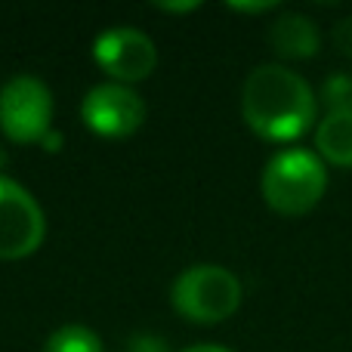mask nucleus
Segmentation results:
<instances>
[{
  "instance_id": "obj_15",
  "label": "nucleus",
  "mask_w": 352,
  "mask_h": 352,
  "mask_svg": "<svg viewBox=\"0 0 352 352\" xmlns=\"http://www.w3.org/2000/svg\"><path fill=\"white\" fill-rule=\"evenodd\" d=\"M179 352H232L229 346H219V343H195V346H186Z\"/></svg>"
},
{
  "instance_id": "obj_14",
  "label": "nucleus",
  "mask_w": 352,
  "mask_h": 352,
  "mask_svg": "<svg viewBox=\"0 0 352 352\" xmlns=\"http://www.w3.org/2000/svg\"><path fill=\"white\" fill-rule=\"evenodd\" d=\"M229 10H235V12H269V10H275V3H229Z\"/></svg>"
},
{
  "instance_id": "obj_3",
  "label": "nucleus",
  "mask_w": 352,
  "mask_h": 352,
  "mask_svg": "<svg viewBox=\"0 0 352 352\" xmlns=\"http://www.w3.org/2000/svg\"><path fill=\"white\" fill-rule=\"evenodd\" d=\"M244 287L232 269L219 263H195L182 269L170 285V306L192 324H219L238 312Z\"/></svg>"
},
{
  "instance_id": "obj_9",
  "label": "nucleus",
  "mask_w": 352,
  "mask_h": 352,
  "mask_svg": "<svg viewBox=\"0 0 352 352\" xmlns=\"http://www.w3.org/2000/svg\"><path fill=\"white\" fill-rule=\"evenodd\" d=\"M316 152L331 167H352V109L324 111L316 124Z\"/></svg>"
},
{
  "instance_id": "obj_7",
  "label": "nucleus",
  "mask_w": 352,
  "mask_h": 352,
  "mask_svg": "<svg viewBox=\"0 0 352 352\" xmlns=\"http://www.w3.org/2000/svg\"><path fill=\"white\" fill-rule=\"evenodd\" d=\"M93 62L102 68V74H109V80L133 87L152 78L155 65H158V47L146 31L115 25V28H105L102 34H96Z\"/></svg>"
},
{
  "instance_id": "obj_1",
  "label": "nucleus",
  "mask_w": 352,
  "mask_h": 352,
  "mask_svg": "<svg viewBox=\"0 0 352 352\" xmlns=\"http://www.w3.org/2000/svg\"><path fill=\"white\" fill-rule=\"evenodd\" d=\"M241 118L263 142L287 148L318 124V96L303 74L281 62H266L244 80Z\"/></svg>"
},
{
  "instance_id": "obj_11",
  "label": "nucleus",
  "mask_w": 352,
  "mask_h": 352,
  "mask_svg": "<svg viewBox=\"0 0 352 352\" xmlns=\"http://www.w3.org/2000/svg\"><path fill=\"white\" fill-rule=\"evenodd\" d=\"M318 102L328 111H346L352 109V74L349 72H334L322 80L318 90Z\"/></svg>"
},
{
  "instance_id": "obj_17",
  "label": "nucleus",
  "mask_w": 352,
  "mask_h": 352,
  "mask_svg": "<svg viewBox=\"0 0 352 352\" xmlns=\"http://www.w3.org/2000/svg\"><path fill=\"white\" fill-rule=\"evenodd\" d=\"M3 167H6V152H3V146H0V173H3Z\"/></svg>"
},
{
  "instance_id": "obj_12",
  "label": "nucleus",
  "mask_w": 352,
  "mask_h": 352,
  "mask_svg": "<svg viewBox=\"0 0 352 352\" xmlns=\"http://www.w3.org/2000/svg\"><path fill=\"white\" fill-rule=\"evenodd\" d=\"M334 47L340 50L346 59H352V16H346V19H340V22L334 25Z\"/></svg>"
},
{
  "instance_id": "obj_6",
  "label": "nucleus",
  "mask_w": 352,
  "mask_h": 352,
  "mask_svg": "<svg viewBox=\"0 0 352 352\" xmlns=\"http://www.w3.org/2000/svg\"><path fill=\"white\" fill-rule=\"evenodd\" d=\"M80 121L99 140H127L146 124V102L133 87L102 80L80 99Z\"/></svg>"
},
{
  "instance_id": "obj_2",
  "label": "nucleus",
  "mask_w": 352,
  "mask_h": 352,
  "mask_svg": "<svg viewBox=\"0 0 352 352\" xmlns=\"http://www.w3.org/2000/svg\"><path fill=\"white\" fill-rule=\"evenodd\" d=\"M260 192L269 210L278 217H306L328 192V164L318 158L316 148H278L263 167Z\"/></svg>"
},
{
  "instance_id": "obj_16",
  "label": "nucleus",
  "mask_w": 352,
  "mask_h": 352,
  "mask_svg": "<svg viewBox=\"0 0 352 352\" xmlns=\"http://www.w3.org/2000/svg\"><path fill=\"white\" fill-rule=\"evenodd\" d=\"M158 10L161 12H192V10H198V3H161Z\"/></svg>"
},
{
  "instance_id": "obj_4",
  "label": "nucleus",
  "mask_w": 352,
  "mask_h": 352,
  "mask_svg": "<svg viewBox=\"0 0 352 352\" xmlns=\"http://www.w3.org/2000/svg\"><path fill=\"white\" fill-rule=\"evenodd\" d=\"M53 90L37 74H12L0 87V133L16 146H41L53 133Z\"/></svg>"
},
{
  "instance_id": "obj_5",
  "label": "nucleus",
  "mask_w": 352,
  "mask_h": 352,
  "mask_svg": "<svg viewBox=\"0 0 352 352\" xmlns=\"http://www.w3.org/2000/svg\"><path fill=\"white\" fill-rule=\"evenodd\" d=\"M43 238H47V213L41 201L22 182L0 173V260H28L41 250Z\"/></svg>"
},
{
  "instance_id": "obj_10",
  "label": "nucleus",
  "mask_w": 352,
  "mask_h": 352,
  "mask_svg": "<svg viewBox=\"0 0 352 352\" xmlns=\"http://www.w3.org/2000/svg\"><path fill=\"white\" fill-rule=\"evenodd\" d=\"M43 352H102V337L87 324H62L43 343Z\"/></svg>"
},
{
  "instance_id": "obj_8",
  "label": "nucleus",
  "mask_w": 352,
  "mask_h": 352,
  "mask_svg": "<svg viewBox=\"0 0 352 352\" xmlns=\"http://www.w3.org/2000/svg\"><path fill=\"white\" fill-rule=\"evenodd\" d=\"M269 47L281 59L303 62L322 50V31L303 12H278V19L269 25Z\"/></svg>"
},
{
  "instance_id": "obj_13",
  "label": "nucleus",
  "mask_w": 352,
  "mask_h": 352,
  "mask_svg": "<svg viewBox=\"0 0 352 352\" xmlns=\"http://www.w3.org/2000/svg\"><path fill=\"white\" fill-rule=\"evenodd\" d=\"M130 352H167L164 349V340L155 334H140L130 340Z\"/></svg>"
}]
</instances>
